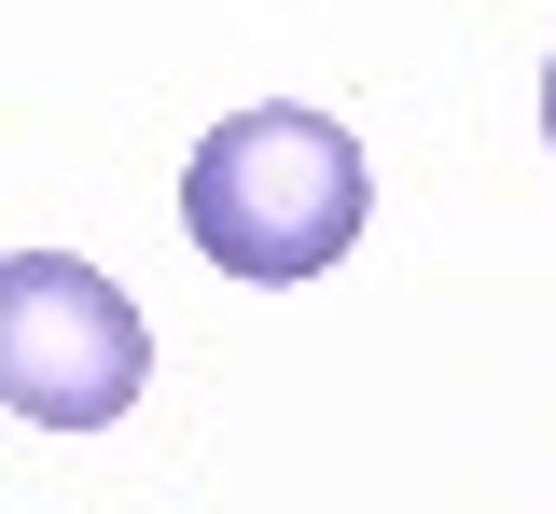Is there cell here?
I'll use <instances>...</instances> for the list:
<instances>
[{"mask_svg": "<svg viewBox=\"0 0 556 514\" xmlns=\"http://www.w3.org/2000/svg\"><path fill=\"white\" fill-rule=\"evenodd\" d=\"M362 209H376L362 140H348L334 112H292V98L223 112V126L195 140V167H181V222H195V250L223 265V279H265V293H278V279L348 265Z\"/></svg>", "mask_w": 556, "mask_h": 514, "instance_id": "6da1fadb", "label": "cell"}, {"mask_svg": "<svg viewBox=\"0 0 556 514\" xmlns=\"http://www.w3.org/2000/svg\"><path fill=\"white\" fill-rule=\"evenodd\" d=\"M153 375V320H139L84 250H14L0 265V389L28 432H112Z\"/></svg>", "mask_w": 556, "mask_h": 514, "instance_id": "7a4b0ae2", "label": "cell"}, {"mask_svg": "<svg viewBox=\"0 0 556 514\" xmlns=\"http://www.w3.org/2000/svg\"><path fill=\"white\" fill-rule=\"evenodd\" d=\"M543 140H556V70H543Z\"/></svg>", "mask_w": 556, "mask_h": 514, "instance_id": "3957f363", "label": "cell"}]
</instances>
